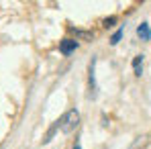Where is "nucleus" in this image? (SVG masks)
I'll return each mask as SVG.
<instances>
[{
	"instance_id": "6",
	"label": "nucleus",
	"mask_w": 151,
	"mask_h": 149,
	"mask_svg": "<svg viewBox=\"0 0 151 149\" xmlns=\"http://www.w3.org/2000/svg\"><path fill=\"white\" fill-rule=\"evenodd\" d=\"M121 39H123V29H119V31H116V33L110 37V45H116Z\"/></svg>"
},
{
	"instance_id": "4",
	"label": "nucleus",
	"mask_w": 151,
	"mask_h": 149,
	"mask_svg": "<svg viewBox=\"0 0 151 149\" xmlns=\"http://www.w3.org/2000/svg\"><path fill=\"white\" fill-rule=\"evenodd\" d=\"M133 72H135V76L143 74V55H137L133 59Z\"/></svg>"
},
{
	"instance_id": "8",
	"label": "nucleus",
	"mask_w": 151,
	"mask_h": 149,
	"mask_svg": "<svg viewBox=\"0 0 151 149\" xmlns=\"http://www.w3.org/2000/svg\"><path fill=\"white\" fill-rule=\"evenodd\" d=\"M74 149H82V147H80V145H76V147H74Z\"/></svg>"
},
{
	"instance_id": "3",
	"label": "nucleus",
	"mask_w": 151,
	"mask_h": 149,
	"mask_svg": "<svg viewBox=\"0 0 151 149\" xmlns=\"http://www.w3.org/2000/svg\"><path fill=\"white\" fill-rule=\"evenodd\" d=\"M137 35H139L143 41H149V39H151V29H149V25H147V23H141V25L137 27Z\"/></svg>"
},
{
	"instance_id": "1",
	"label": "nucleus",
	"mask_w": 151,
	"mask_h": 149,
	"mask_svg": "<svg viewBox=\"0 0 151 149\" xmlns=\"http://www.w3.org/2000/svg\"><path fill=\"white\" fill-rule=\"evenodd\" d=\"M78 125H80V112L72 108V110H68L61 119H59V129L63 131V133H72L78 129Z\"/></svg>"
},
{
	"instance_id": "7",
	"label": "nucleus",
	"mask_w": 151,
	"mask_h": 149,
	"mask_svg": "<svg viewBox=\"0 0 151 149\" xmlns=\"http://www.w3.org/2000/svg\"><path fill=\"white\" fill-rule=\"evenodd\" d=\"M114 23H116V17H108V19H104L102 25L106 27V29H110V27H114Z\"/></svg>"
},
{
	"instance_id": "2",
	"label": "nucleus",
	"mask_w": 151,
	"mask_h": 149,
	"mask_svg": "<svg viewBox=\"0 0 151 149\" xmlns=\"http://www.w3.org/2000/svg\"><path fill=\"white\" fill-rule=\"evenodd\" d=\"M76 47H78V41H76V39H63V41L59 43V51H61L63 55H70L72 51H76Z\"/></svg>"
},
{
	"instance_id": "5",
	"label": "nucleus",
	"mask_w": 151,
	"mask_h": 149,
	"mask_svg": "<svg viewBox=\"0 0 151 149\" xmlns=\"http://www.w3.org/2000/svg\"><path fill=\"white\" fill-rule=\"evenodd\" d=\"M70 31L74 33L76 37H82V39H92V37H94L90 31H82V29H74V27H70Z\"/></svg>"
}]
</instances>
